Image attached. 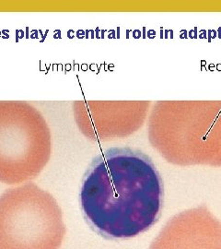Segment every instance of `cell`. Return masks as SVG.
<instances>
[{
    "label": "cell",
    "mask_w": 221,
    "mask_h": 249,
    "mask_svg": "<svg viewBox=\"0 0 221 249\" xmlns=\"http://www.w3.org/2000/svg\"><path fill=\"white\" fill-rule=\"evenodd\" d=\"M51 151L50 130L36 108L24 102H0V182L34 179Z\"/></svg>",
    "instance_id": "obj_3"
},
{
    "label": "cell",
    "mask_w": 221,
    "mask_h": 249,
    "mask_svg": "<svg viewBox=\"0 0 221 249\" xmlns=\"http://www.w3.org/2000/svg\"><path fill=\"white\" fill-rule=\"evenodd\" d=\"M62 212L47 191L32 183L0 196V249H59Z\"/></svg>",
    "instance_id": "obj_2"
},
{
    "label": "cell",
    "mask_w": 221,
    "mask_h": 249,
    "mask_svg": "<svg viewBox=\"0 0 221 249\" xmlns=\"http://www.w3.org/2000/svg\"><path fill=\"white\" fill-rule=\"evenodd\" d=\"M150 249H221V223L205 208L170 219Z\"/></svg>",
    "instance_id": "obj_4"
},
{
    "label": "cell",
    "mask_w": 221,
    "mask_h": 249,
    "mask_svg": "<svg viewBox=\"0 0 221 249\" xmlns=\"http://www.w3.org/2000/svg\"><path fill=\"white\" fill-rule=\"evenodd\" d=\"M163 199V181L153 161L127 147L99 154L80 188L85 219L109 239L131 238L148 231L159 220Z\"/></svg>",
    "instance_id": "obj_1"
}]
</instances>
